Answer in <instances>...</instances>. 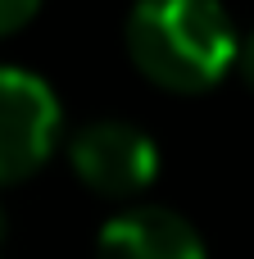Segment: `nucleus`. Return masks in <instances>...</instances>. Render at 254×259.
I'll return each mask as SVG.
<instances>
[{"label": "nucleus", "instance_id": "1", "mask_svg": "<svg viewBox=\"0 0 254 259\" xmlns=\"http://www.w3.org/2000/svg\"><path fill=\"white\" fill-rule=\"evenodd\" d=\"M132 68L173 96L218 87L241 55L232 14L218 0H136L123 23Z\"/></svg>", "mask_w": 254, "mask_h": 259}, {"label": "nucleus", "instance_id": "2", "mask_svg": "<svg viewBox=\"0 0 254 259\" xmlns=\"http://www.w3.org/2000/svg\"><path fill=\"white\" fill-rule=\"evenodd\" d=\"M59 127L64 114L50 82H41L27 68L0 64V187L41 173L59 146Z\"/></svg>", "mask_w": 254, "mask_h": 259}, {"label": "nucleus", "instance_id": "3", "mask_svg": "<svg viewBox=\"0 0 254 259\" xmlns=\"http://www.w3.org/2000/svg\"><path fill=\"white\" fill-rule=\"evenodd\" d=\"M68 164L77 182L105 200H136L159 178V146L123 118H95L73 132Z\"/></svg>", "mask_w": 254, "mask_h": 259}, {"label": "nucleus", "instance_id": "4", "mask_svg": "<svg viewBox=\"0 0 254 259\" xmlns=\"http://www.w3.org/2000/svg\"><path fill=\"white\" fill-rule=\"evenodd\" d=\"M95 259H209V250L186 214L127 205L95 232Z\"/></svg>", "mask_w": 254, "mask_h": 259}, {"label": "nucleus", "instance_id": "5", "mask_svg": "<svg viewBox=\"0 0 254 259\" xmlns=\"http://www.w3.org/2000/svg\"><path fill=\"white\" fill-rule=\"evenodd\" d=\"M41 0H0V36H14L18 27H27L36 18Z\"/></svg>", "mask_w": 254, "mask_h": 259}, {"label": "nucleus", "instance_id": "6", "mask_svg": "<svg viewBox=\"0 0 254 259\" xmlns=\"http://www.w3.org/2000/svg\"><path fill=\"white\" fill-rule=\"evenodd\" d=\"M236 73H241V82L254 91V32L241 41V55H236Z\"/></svg>", "mask_w": 254, "mask_h": 259}, {"label": "nucleus", "instance_id": "7", "mask_svg": "<svg viewBox=\"0 0 254 259\" xmlns=\"http://www.w3.org/2000/svg\"><path fill=\"white\" fill-rule=\"evenodd\" d=\"M0 237H5V214H0Z\"/></svg>", "mask_w": 254, "mask_h": 259}]
</instances>
